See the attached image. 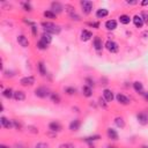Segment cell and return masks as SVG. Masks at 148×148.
Returning <instances> with one entry per match:
<instances>
[{"label": "cell", "instance_id": "cell-1", "mask_svg": "<svg viewBox=\"0 0 148 148\" xmlns=\"http://www.w3.org/2000/svg\"><path fill=\"white\" fill-rule=\"evenodd\" d=\"M42 27L44 28V30H45V32H48V34H53V35H58L59 32H60V27L59 26H57V24H54V23H52V22H42Z\"/></svg>", "mask_w": 148, "mask_h": 148}, {"label": "cell", "instance_id": "cell-2", "mask_svg": "<svg viewBox=\"0 0 148 148\" xmlns=\"http://www.w3.org/2000/svg\"><path fill=\"white\" fill-rule=\"evenodd\" d=\"M35 95L37 97H40V98H45L46 96L51 95V92H50V90H49L48 87L42 86V87H38V88L35 90Z\"/></svg>", "mask_w": 148, "mask_h": 148}, {"label": "cell", "instance_id": "cell-3", "mask_svg": "<svg viewBox=\"0 0 148 148\" xmlns=\"http://www.w3.org/2000/svg\"><path fill=\"white\" fill-rule=\"evenodd\" d=\"M65 11L67 12L68 16L72 18L73 21H80V16L77 14L75 9H74V7H72L71 5H65Z\"/></svg>", "mask_w": 148, "mask_h": 148}, {"label": "cell", "instance_id": "cell-4", "mask_svg": "<svg viewBox=\"0 0 148 148\" xmlns=\"http://www.w3.org/2000/svg\"><path fill=\"white\" fill-rule=\"evenodd\" d=\"M80 5H81V7H82L83 14L88 15V14L91 13V11H92V3H91V1H88V0H83V1L80 3Z\"/></svg>", "mask_w": 148, "mask_h": 148}, {"label": "cell", "instance_id": "cell-5", "mask_svg": "<svg viewBox=\"0 0 148 148\" xmlns=\"http://www.w3.org/2000/svg\"><path fill=\"white\" fill-rule=\"evenodd\" d=\"M105 48H106V50H108L109 52H111V53H116V52H118V50H119L118 44H117L116 42H114V41H110V40L105 43Z\"/></svg>", "mask_w": 148, "mask_h": 148}, {"label": "cell", "instance_id": "cell-6", "mask_svg": "<svg viewBox=\"0 0 148 148\" xmlns=\"http://www.w3.org/2000/svg\"><path fill=\"white\" fill-rule=\"evenodd\" d=\"M63 9H64L63 5H61L60 3H58V1H53V3L51 4V11H52L54 14H59V13H61Z\"/></svg>", "mask_w": 148, "mask_h": 148}, {"label": "cell", "instance_id": "cell-7", "mask_svg": "<svg viewBox=\"0 0 148 148\" xmlns=\"http://www.w3.org/2000/svg\"><path fill=\"white\" fill-rule=\"evenodd\" d=\"M20 83L24 87H28V86H32L35 83V78L34 77H24L21 79Z\"/></svg>", "mask_w": 148, "mask_h": 148}, {"label": "cell", "instance_id": "cell-8", "mask_svg": "<svg viewBox=\"0 0 148 148\" xmlns=\"http://www.w3.org/2000/svg\"><path fill=\"white\" fill-rule=\"evenodd\" d=\"M49 128H50V131H52V132H60L63 130L61 125L58 122H51L49 124Z\"/></svg>", "mask_w": 148, "mask_h": 148}, {"label": "cell", "instance_id": "cell-9", "mask_svg": "<svg viewBox=\"0 0 148 148\" xmlns=\"http://www.w3.org/2000/svg\"><path fill=\"white\" fill-rule=\"evenodd\" d=\"M17 43L20 44L22 48H28L29 46V41H28V38H27L24 35L17 36Z\"/></svg>", "mask_w": 148, "mask_h": 148}, {"label": "cell", "instance_id": "cell-10", "mask_svg": "<svg viewBox=\"0 0 148 148\" xmlns=\"http://www.w3.org/2000/svg\"><path fill=\"white\" fill-rule=\"evenodd\" d=\"M103 97L105 98L106 102H112L114 101V92L110 89H104L103 90Z\"/></svg>", "mask_w": 148, "mask_h": 148}, {"label": "cell", "instance_id": "cell-11", "mask_svg": "<svg viewBox=\"0 0 148 148\" xmlns=\"http://www.w3.org/2000/svg\"><path fill=\"white\" fill-rule=\"evenodd\" d=\"M14 98H15V101H18V102L24 101V100H26L24 91H22V90H16V91H14Z\"/></svg>", "mask_w": 148, "mask_h": 148}, {"label": "cell", "instance_id": "cell-12", "mask_svg": "<svg viewBox=\"0 0 148 148\" xmlns=\"http://www.w3.org/2000/svg\"><path fill=\"white\" fill-rule=\"evenodd\" d=\"M106 134H108V137L111 139V140H114V141H116V140H118V133L116 132V130H114V128H108L106 130Z\"/></svg>", "mask_w": 148, "mask_h": 148}, {"label": "cell", "instance_id": "cell-13", "mask_svg": "<svg viewBox=\"0 0 148 148\" xmlns=\"http://www.w3.org/2000/svg\"><path fill=\"white\" fill-rule=\"evenodd\" d=\"M137 119H138V122H139L141 125H147V124H148V116H147L146 114H143V112L138 114V115H137Z\"/></svg>", "mask_w": 148, "mask_h": 148}, {"label": "cell", "instance_id": "cell-14", "mask_svg": "<svg viewBox=\"0 0 148 148\" xmlns=\"http://www.w3.org/2000/svg\"><path fill=\"white\" fill-rule=\"evenodd\" d=\"M80 126H81L80 120H79V119H74V120H72L71 124H69V130H71V131H79Z\"/></svg>", "mask_w": 148, "mask_h": 148}, {"label": "cell", "instance_id": "cell-15", "mask_svg": "<svg viewBox=\"0 0 148 148\" xmlns=\"http://www.w3.org/2000/svg\"><path fill=\"white\" fill-rule=\"evenodd\" d=\"M0 124L5 128H12L13 127V122H11L9 119H7L6 117H1L0 118Z\"/></svg>", "mask_w": 148, "mask_h": 148}, {"label": "cell", "instance_id": "cell-16", "mask_svg": "<svg viewBox=\"0 0 148 148\" xmlns=\"http://www.w3.org/2000/svg\"><path fill=\"white\" fill-rule=\"evenodd\" d=\"M116 100L118 101V103L124 104V105H127V104L130 103L128 97H126V96H125V95H123V94H117V95H116Z\"/></svg>", "mask_w": 148, "mask_h": 148}, {"label": "cell", "instance_id": "cell-17", "mask_svg": "<svg viewBox=\"0 0 148 148\" xmlns=\"http://www.w3.org/2000/svg\"><path fill=\"white\" fill-rule=\"evenodd\" d=\"M133 22H134V26H135L137 28H142L143 24H145L142 17H141L140 15H135V16L133 17Z\"/></svg>", "mask_w": 148, "mask_h": 148}, {"label": "cell", "instance_id": "cell-18", "mask_svg": "<svg viewBox=\"0 0 148 148\" xmlns=\"http://www.w3.org/2000/svg\"><path fill=\"white\" fill-rule=\"evenodd\" d=\"M91 37H92L91 31H89V30H82V32H81V40H82L83 42L89 41Z\"/></svg>", "mask_w": 148, "mask_h": 148}, {"label": "cell", "instance_id": "cell-19", "mask_svg": "<svg viewBox=\"0 0 148 148\" xmlns=\"http://www.w3.org/2000/svg\"><path fill=\"white\" fill-rule=\"evenodd\" d=\"M94 48H95V50H97V51L102 50V48H103V42H102V40L98 36H96L95 38H94Z\"/></svg>", "mask_w": 148, "mask_h": 148}, {"label": "cell", "instance_id": "cell-20", "mask_svg": "<svg viewBox=\"0 0 148 148\" xmlns=\"http://www.w3.org/2000/svg\"><path fill=\"white\" fill-rule=\"evenodd\" d=\"M131 20H132V18L130 17V15H127V14H123V15L119 16V22L122 24H125V26L131 22Z\"/></svg>", "mask_w": 148, "mask_h": 148}, {"label": "cell", "instance_id": "cell-21", "mask_svg": "<svg viewBox=\"0 0 148 148\" xmlns=\"http://www.w3.org/2000/svg\"><path fill=\"white\" fill-rule=\"evenodd\" d=\"M105 28L108 30H115L117 28V22L115 20H108L105 22Z\"/></svg>", "mask_w": 148, "mask_h": 148}, {"label": "cell", "instance_id": "cell-22", "mask_svg": "<svg viewBox=\"0 0 148 148\" xmlns=\"http://www.w3.org/2000/svg\"><path fill=\"white\" fill-rule=\"evenodd\" d=\"M41 41H43L44 43H46L48 45L52 42V37H51V35L50 34H48V32H44L43 35H42V37H41Z\"/></svg>", "mask_w": 148, "mask_h": 148}, {"label": "cell", "instance_id": "cell-23", "mask_svg": "<svg viewBox=\"0 0 148 148\" xmlns=\"http://www.w3.org/2000/svg\"><path fill=\"white\" fill-rule=\"evenodd\" d=\"M108 14H109V11L105 9V8H101V9H98V11L96 12V16H97L98 18H103V17L108 16Z\"/></svg>", "mask_w": 148, "mask_h": 148}, {"label": "cell", "instance_id": "cell-24", "mask_svg": "<svg viewBox=\"0 0 148 148\" xmlns=\"http://www.w3.org/2000/svg\"><path fill=\"white\" fill-rule=\"evenodd\" d=\"M3 95H4V97L11 100L12 97H14V91H13L11 88H7V89H5V90L3 91Z\"/></svg>", "mask_w": 148, "mask_h": 148}, {"label": "cell", "instance_id": "cell-25", "mask_svg": "<svg viewBox=\"0 0 148 148\" xmlns=\"http://www.w3.org/2000/svg\"><path fill=\"white\" fill-rule=\"evenodd\" d=\"M133 88H134V90H135L137 92H140V94H143V92H142V90H143V86H142V83H141V82L135 81V82L133 83Z\"/></svg>", "mask_w": 148, "mask_h": 148}, {"label": "cell", "instance_id": "cell-26", "mask_svg": "<svg viewBox=\"0 0 148 148\" xmlns=\"http://www.w3.org/2000/svg\"><path fill=\"white\" fill-rule=\"evenodd\" d=\"M82 92H83V95H85L86 97H90V96L92 95L91 87H89V86H85V87L82 88Z\"/></svg>", "mask_w": 148, "mask_h": 148}, {"label": "cell", "instance_id": "cell-27", "mask_svg": "<svg viewBox=\"0 0 148 148\" xmlns=\"http://www.w3.org/2000/svg\"><path fill=\"white\" fill-rule=\"evenodd\" d=\"M115 124L119 127V128H124L125 127V120L122 117H116L115 118Z\"/></svg>", "mask_w": 148, "mask_h": 148}, {"label": "cell", "instance_id": "cell-28", "mask_svg": "<svg viewBox=\"0 0 148 148\" xmlns=\"http://www.w3.org/2000/svg\"><path fill=\"white\" fill-rule=\"evenodd\" d=\"M50 97H51V101L53 102V103H60V96L57 94V92H51V95H50Z\"/></svg>", "mask_w": 148, "mask_h": 148}, {"label": "cell", "instance_id": "cell-29", "mask_svg": "<svg viewBox=\"0 0 148 148\" xmlns=\"http://www.w3.org/2000/svg\"><path fill=\"white\" fill-rule=\"evenodd\" d=\"M38 71H40V73H41V75H46V68H45V65H44V63H42V61H40L38 63Z\"/></svg>", "mask_w": 148, "mask_h": 148}, {"label": "cell", "instance_id": "cell-30", "mask_svg": "<svg viewBox=\"0 0 148 148\" xmlns=\"http://www.w3.org/2000/svg\"><path fill=\"white\" fill-rule=\"evenodd\" d=\"M65 92L67 95H74L77 92V89L74 87H67V88H65Z\"/></svg>", "mask_w": 148, "mask_h": 148}, {"label": "cell", "instance_id": "cell-31", "mask_svg": "<svg viewBox=\"0 0 148 148\" xmlns=\"http://www.w3.org/2000/svg\"><path fill=\"white\" fill-rule=\"evenodd\" d=\"M44 16L48 17V18H56L57 14H54L52 11H45V12H44Z\"/></svg>", "mask_w": 148, "mask_h": 148}, {"label": "cell", "instance_id": "cell-32", "mask_svg": "<svg viewBox=\"0 0 148 148\" xmlns=\"http://www.w3.org/2000/svg\"><path fill=\"white\" fill-rule=\"evenodd\" d=\"M37 48H38L40 50H46V49H48V44L40 40L38 43H37Z\"/></svg>", "mask_w": 148, "mask_h": 148}, {"label": "cell", "instance_id": "cell-33", "mask_svg": "<svg viewBox=\"0 0 148 148\" xmlns=\"http://www.w3.org/2000/svg\"><path fill=\"white\" fill-rule=\"evenodd\" d=\"M140 16L142 17V20H143V23L148 24V13H147V12H142V13L140 14Z\"/></svg>", "mask_w": 148, "mask_h": 148}, {"label": "cell", "instance_id": "cell-34", "mask_svg": "<svg viewBox=\"0 0 148 148\" xmlns=\"http://www.w3.org/2000/svg\"><path fill=\"white\" fill-rule=\"evenodd\" d=\"M100 139V135H92V137H88L85 139V141L87 142H91V141H95V140H98Z\"/></svg>", "mask_w": 148, "mask_h": 148}, {"label": "cell", "instance_id": "cell-35", "mask_svg": "<svg viewBox=\"0 0 148 148\" xmlns=\"http://www.w3.org/2000/svg\"><path fill=\"white\" fill-rule=\"evenodd\" d=\"M12 122H13V126H14L15 128H17V130H21L22 125H21V123H20V122H18V120H16V119H13Z\"/></svg>", "mask_w": 148, "mask_h": 148}, {"label": "cell", "instance_id": "cell-36", "mask_svg": "<svg viewBox=\"0 0 148 148\" xmlns=\"http://www.w3.org/2000/svg\"><path fill=\"white\" fill-rule=\"evenodd\" d=\"M59 148H75V146H74L73 143L67 142V143H61V145L59 146Z\"/></svg>", "mask_w": 148, "mask_h": 148}, {"label": "cell", "instance_id": "cell-37", "mask_svg": "<svg viewBox=\"0 0 148 148\" xmlns=\"http://www.w3.org/2000/svg\"><path fill=\"white\" fill-rule=\"evenodd\" d=\"M22 5H23V8H24V11H27V12H31V11H32V8H31V5H30L29 3H23Z\"/></svg>", "mask_w": 148, "mask_h": 148}, {"label": "cell", "instance_id": "cell-38", "mask_svg": "<svg viewBox=\"0 0 148 148\" xmlns=\"http://www.w3.org/2000/svg\"><path fill=\"white\" fill-rule=\"evenodd\" d=\"M35 148H49V145L45 142H38L35 146Z\"/></svg>", "mask_w": 148, "mask_h": 148}, {"label": "cell", "instance_id": "cell-39", "mask_svg": "<svg viewBox=\"0 0 148 148\" xmlns=\"http://www.w3.org/2000/svg\"><path fill=\"white\" fill-rule=\"evenodd\" d=\"M86 82H87V86H89V87H94V80H91L90 78H87L86 79Z\"/></svg>", "mask_w": 148, "mask_h": 148}, {"label": "cell", "instance_id": "cell-40", "mask_svg": "<svg viewBox=\"0 0 148 148\" xmlns=\"http://www.w3.org/2000/svg\"><path fill=\"white\" fill-rule=\"evenodd\" d=\"M28 128H30V132H32V133H38V130L34 126H28Z\"/></svg>", "mask_w": 148, "mask_h": 148}, {"label": "cell", "instance_id": "cell-41", "mask_svg": "<svg viewBox=\"0 0 148 148\" xmlns=\"http://www.w3.org/2000/svg\"><path fill=\"white\" fill-rule=\"evenodd\" d=\"M89 26H91V27H94V28L98 29V27H100V23H98V22H90V23H89Z\"/></svg>", "mask_w": 148, "mask_h": 148}, {"label": "cell", "instance_id": "cell-42", "mask_svg": "<svg viewBox=\"0 0 148 148\" xmlns=\"http://www.w3.org/2000/svg\"><path fill=\"white\" fill-rule=\"evenodd\" d=\"M31 31H32V35H37V27L34 24V26H31Z\"/></svg>", "mask_w": 148, "mask_h": 148}, {"label": "cell", "instance_id": "cell-43", "mask_svg": "<svg viewBox=\"0 0 148 148\" xmlns=\"http://www.w3.org/2000/svg\"><path fill=\"white\" fill-rule=\"evenodd\" d=\"M100 104H101V105H102L103 108H106V104L104 103V101H103L102 98H100Z\"/></svg>", "mask_w": 148, "mask_h": 148}, {"label": "cell", "instance_id": "cell-44", "mask_svg": "<svg viewBox=\"0 0 148 148\" xmlns=\"http://www.w3.org/2000/svg\"><path fill=\"white\" fill-rule=\"evenodd\" d=\"M128 5H137L138 4V1H130V0H127V1H126Z\"/></svg>", "mask_w": 148, "mask_h": 148}, {"label": "cell", "instance_id": "cell-45", "mask_svg": "<svg viewBox=\"0 0 148 148\" xmlns=\"http://www.w3.org/2000/svg\"><path fill=\"white\" fill-rule=\"evenodd\" d=\"M143 97H145V100L148 102V91H147V92H143Z\"/></svg>", "mask_w": 148, "mask_h": 148}, {"label": "cell", "instance_id": "cell-46", "mask_svg": "<svg viewBox=\"0 0 148 148\" xmlns=\"http://www.w3.org/2000/svg\"><path fill=\"white\" fill-rule=\"evenodd\" d=\"M148 5V0H145V1L141 3V6H147Z\"/></svg>", "mask_w": 148, "mask_h": 148}, {"label": "cell", "instance_id": "cell-47", "mask_svg": "<svg viewBox=\"0 0 148 148\" xmlns=\"http://www.w3.org/2000/svg\"><path fill=\"white\" fill-rule=\"evenodd\" d=\"M0 148H9V147H7V146H5V145H1V146H0Z\"/></svg>", "mask_w": 148, "mask_h": 148}, {"label": "cell", "instance_id": "cell-48", "mask_svg": "<svg viewBox=\"0 0 148 148\" xmlns=\"http://www.w3.org/2000/svg\"><path fill=\"white\" fill-rule=\"evenodd\" d=\"M141 148H148V146H146V145H143V146H141Z\"/></svg>", "mask_w": 148, "mask_h": 148}, {"label": "cell", "instance_id": "cell-49", "mask_svg": "<svg viewBox=\"0 0 148 148\" xmlns=\"http://www.w3.org/2000/svg\"><path fill=\"white\" fill-rule=\"evenodd\" d=\"M108 148H115V147H111V146H109V147H108Z\"/></svg>", "mask_w": 148, "mask_h": 148}]
</instances>
